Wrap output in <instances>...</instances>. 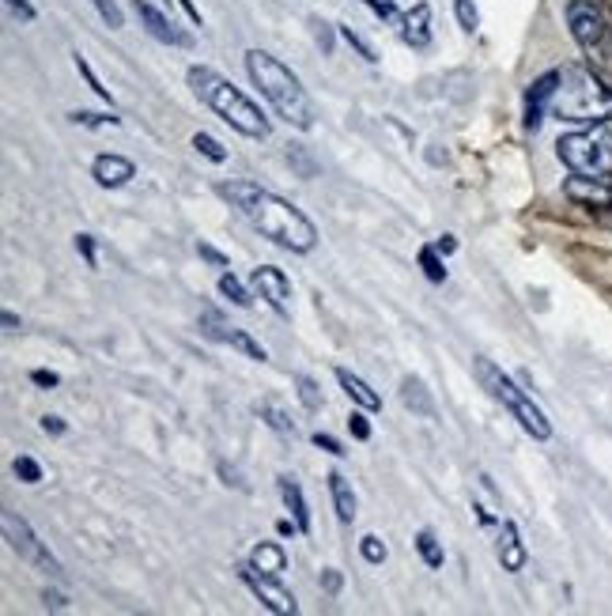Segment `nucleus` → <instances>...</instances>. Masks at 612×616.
<instances>
[{
    "label": "nucleus",
    "instance_id": "f257e3e1",
    "mask_svg": "<svg viewBox=\"0 0 612 616\" xmlns=\"http://www.w3.org/2000/svg\"><path fill=\"white\" fill-rule=\"evenodd\" d=\"M220 197H227L231 205L254 223L257 231L272 239L276 246H284L291 254H310L318 242V227L306 220L299 208L276 197L272 189H261L254 182H220Z\"/></svg>",
    "mask_w": 612,
    "mask_h": 616
},
{
    "label": "nucleus",
    "instance_id": "f03ea898",
    "mask_svg": "<svg viewBox=\"0 0 612 616\" xmlns=\"http://www.w3.org/2000/svg\"><path fill=\"white\" fill-rule=\"evenodd\" d=\"M246 69H250V80L261 87V95L276 106L280 118L291 121L295 129H310L314 125V103H310L306 87L299 84V76L288 65H280L265 50H250L246 53Z\"/></svg>",
    "mask_w": 612,
    "mask_h": 616
},
{
    "label": "nucleus",
    "instance_id": "7ed1b4c3",
    "mask_svg": "<svg viewBox=\"0 0 612 616\" xmlns=\"http://www.w3.org/2000/svg\"><path fill=\"white\" fill-rule=\"evenodd\" d=\"M552 114L575 125H601L612 118V91L597 72L571 65L560 72V87L552 99Z\"/></svg>",
    "mask_w": 612,
    "mask_h": 616
},
{
    "label": "nucleus",
    "instance_id": "20e7f679",
    "mask_svg": "<svg viewBox=\"0 0 612 616\" xmlns=\"http://www.w3.org/2000/svg\"><path fill=\"white\" fill-rule=\"evenodd\" d=\"M189 87H193V91H197L204 103L212 106L231 129H238L242 137H254V140L269 137V121H265V114H261V110H257V106L250 103L231 80H223L220 72L189 69Z\"/></svg>",
    "mask_w": 612,
    "mask_h": 616
},
{
    "label": "nucleus",
    "instance_id": "39448f33",
    "mask_svg": "<svg viewBox=\"0 0 612 616\" xmlns=\"http://www.w3.org/2000/svg\"><path fill=\"white\" fill-rule=\"evenodd\" d=\"M476 375H480V382L492 390L495 401H503V405L514 412V420L526 428V435L541 439V443L544 439H552V424H548V416H544V412L537 409V405H533V401H529V397L522 394V390H518V386H514V382H510L492 360H476Z\"/></svg>",
    "mask_w": 612,
    "mask_h": 616
},
{
    "label": "nucleus",
    "instance_id": "423d86ee",
    "mask_svg": "<svg viewBox=\"0 0 612 616\" xmlns=\"http://www.w3.org/2000/svg\"><path fill=\"white\" fill-rule=\"evenodd\" d=\"M556 155L575 174H590V178H612V133L605 129H582V133H567L556 144Z\"/></svg>",
    "mask_w": 612,
    "mask_h": 616
},
{
    "label": "nucleus",
    "instance_id": "0eeeda50",
    "mask_svg": "<svg viewBox=\"0 0 612 616\" xmlns=\"http://www.w3.org/2000/svg\"><path fill=\"white\" fill-rule=\"evenodd\" d=\"M567 23H571V35L586 53H594L597 61L612 57V27L609 19L601 16L594 0H571L567 4Z\"/></svg>",
    "mask_w": 612,
    "mask_h": 616
},
{
    "label": "nucleus",
    "instance_id": "6e6552de",
    "mask_svg": "<svg viewBox=\"0 0 612 616\" xmlns=\"http://www.w3.org/2000/svg\"><path fill=\"white\" fill-rule=\"evenodd\" d=\"M0 526H4V537H8V545L16 548L19 556L27 560V564H34V567H42V571H61L57 567V560L50 556V548L42 545L38 537H34V530L19 518L16 511H4L0 514Z\"/></svg>",
    "mask_w": 612,
    "mask_h": 616
},
{
    "label": "nucleus",
    "instance_id": "1a4fd4ad",
    "mask_svg": "<svg viewBox=\"0 0 612 616\" xmlns=\"http://www.w3.org/2000/svg\"><path fill=\"white\" fill-rule=\"evenodd\" d=\"M238 575H242V582L254 590L257 601H261L269 613H280V616H295V613H299V605H295V598H291L288 590L280 586V579H272V575H261L257 567H250V560L238 567Z\"/></svg>",
    "mask_w": 612,
    "mask_h": 616
},
{
    "label": "nucleus",
    "instance_id": "9d476101",
    "mask_svg": "<svg viewBox=\"0 0 612 616\" xmlns=\"http://www.w3.org/2000/svg\"><path fill=\"white\" fill-rule=\"evenodd\" d=\"M250 284H254L257 295H261L280 318H288L291 314V280L284 276V269H276V265H261V269H254Z\"/></svg>",
    "mask_w": 612,
    "mask_h": 616
},
{
    "label": "nucleus",
    "instance_id": "9b49d317",
    "mask_svg": "<svg viewBox=\"0 0 612 616\" xmlns=\"http://www.w3.org/2000/svg\"><path fill=\"white\" fill-rule=\"evenodd\" d=\"M201 326H204V333H208L212 341L231 344V348H238L242 356H250V360H257V363H265V360H269V352H265V348H261V344H257L254 337H250V333H242V329H235V326L227 329V326H223V322H220V318L212 314V310H204Z\"/></svg>",
    "mask_w": 612,
    "mask_h": 616
},
{
    "label": "nucleus",
    "instance_id": "f8f14e48",
    "mask_svg": "<svg viewBox=\"0 0 612 616\" xmlns=\"http://www.w3.org/2000/svg\"><path fill=\"white\" fill-rule=\"evenodd\" d=\"M563 193L586 208H612V178H590V174H575L563 182Z\"/></svg>",
    "mask_w": 612,
    "mask_h": 616
},
{
    "label": "nucleus",
    "instance_id": "ddd939ff",
    "mask_svg": "<svg viewBox=\"0 0 612 616\" xmlns=\"http://www.w3.org/2000/svg\"><path fill=\"white\" fill-rule=\"evenodd\" d=\"M556 87H560V72H544L541 80H533L526 91V129L537 133L544 121V110L556 99Z\"/></svg>",
    "mask_w": 612,
    "mask_h": 616
},
{
    "label": "nucleus",
    "instance_id": "4468645a",
    "mask_svg": "<svg viewBox=\"0 0 612 616\" xmlns=\"http://www.w3.org/2000/svg\"><path fill=\"white\" fill-rule=\"evenodd\" d=\"M91 174H95V182H99L102 189H121L129 178H136V167L125 155H99V159L91 163Z\"/></svg>",
    "mask_w": 612,
    "mask_h": 616
},
{
    "label": "nucleus",
    "instance_id": "2eb2a0df",
    "mask_svg": "<svg viewBox=\"0 0 612 616\" xmlns=\"http://www.w3.org/2000/svg\"><path fill=\"white\" fill-rule=\"evenodd\" d=\"M401 38L412 50H427L431 46V4L420 0L405 19H401Z\"/></svg>",
    "mask_w": 612,
    "mask_h": 616
},
{
    "label": "nucleus",
    "instance_id": "dca6fc26",
    "mask_svg": "<svg viewBox=\"0 0 612 616\" xmlns=\"http://www.w3.org/2000/svg\"><path fill=\"white\" fill-rule=\"evenodd\" d=\"M136 16H140V23L148 27V35L159 38V42H167V46H189V35H182L174 23H167L163 12H155L148 0H136Z\"/></svg>",
    "mask_w": 612,
    "mask_h": 616
},
{
    "label": "nucleus",
    "instance_id": "f3484780",
    "mask_svg": "<svg viewBox=\"0 0 612 616\" xmlns=\"http://www.w3.org/2000/svg\"><path fill=\"white\" fill-rule=\"evenodd\" d=\"M495 556H499L503 571H522V567H526L529 552H526V545H522V537H518V526H514V522H503V526H499Z\"/></svg>",
    "mask_w": 612,
    "mask_h": 616
},
{
    "label": "nucleus",
    "instance_id": "a211bd4d",
    "mask_svg": "<svg viewBox=\"0 0 612 616\" xmlns=\"http://www.w3.org/2000/svg\"><path fill=\"white\" fill-rule=\"evenodd\" d=\"M250 567H257L261 575H272V579H280V575L288 571V552L276 545V541H261V545L250 552Z\"/></svg>",
    "mask_w": 612,
    "mask_h": 616
},
{
    "label": "nucleus",
    "instance_id": "6ab92c4d",
    "mask_svg": "<svg viewBox=\"0 0 612 616\" xmlns=\"http://www.w3.org/2000/svg\"><path fill=\"white\" fill-rule=\"evenodd\" d=\"M280 496H284V507L291 511V518L299 522V533H310V503H306L303 488L291 477H280Z\"/></svg>",
    "mask_w": 612,
    "mask_h": 616
},
{
    "label": "nucleus",
    "instance_id": "aec40b11",
    "mask_svg": "<svg viewBox=\"0 0 612 616\" xmlns=\"http://www.w3.org/2000/svg\"><path fill=\"white\" fill-rule=\"evenodd\" d=\"M337 382L344 386V394L352 397L359 409H367V412L382 409V397L374 394L371 386H367V382H363L359 375H352V371H344V367H340V371H337Z\"/></svg>",
    "mask_w": 612,
    "mask_h": 616
},
{
    "label": "nucleus",
    "instance_id": "412c9836",
    "mask_svg": "<svg viewBox=\"0 0 612 616\" xmlns=\"http://www.w3.org/2000/svg\"><path fill=\"white\" fill-rule=\"evenodd\" d=\"M329 492H333V507H337V518L348 526L352 518H356V492H352V484L344 480V473H329Z\"/></svg>",
    "mask_w": 612,
    "mask_h": 616
},
{
    "label": "nucleus",
    "instance_id": "4be33fe9",
    "mask_svg": "<svg viewBox=\"0 0 612 616\" xmlns=\"http://www.w3.org/2000/svg\"><path fill=\"white\" fill-rule=\"evenodd\" d=\"M401 401H405L416 416H427V420L435 416V401H431V394L424 390V382H420V378L408 375L405 382H401Z\"/></svg>",
    "mask_w": 612,
    "mask_h": 616
},
{
    "label": "nucleus",
    "instance_id": "5701e85b",
    "mask_svg": "<svg viewBox=\"0 0 612 616\" xmlns=\"http://www.w3.org/2000/svg\"><path fill=\"white\" fill-rule=\"evenodd\" d=\"M416 552H420V560H424L427 567H442V545H439V537L431 530H420L416 533Z\"/></svg>",
    "mask_w": 612,
    "mask_h": 616
},
{
    "label": "nucleus",
    "instance_id": "b1692460",
    "mask_svg": "<svg viewBox=\"0 0 612 616\" xmlns=\"http://www.w3.org/2000/svg\"><path fill=\"white\" fill-rule=\"evenodd\" d=\"M295 394H299V401H303L306 412H318L325 405L322 390H318V382H314L310 375H295Z\"/></svg>",
    "mask_w": 612,
    "mask_h": 616
},
{
    "label": "nucleus",
    "instance_id": "393cba45",
    "mask_svg": "<svg viewBox=\"0 0 612 616\" xmlns=\"http://www.w3.org/2000/svg\"><path fill=\"white\" fill-rule=\"evenodd\" d=\"M220 291L227 295V299H231V303H235V307H242V310L254 303V299H250V291L242 288V280H238L235 273H223L220 276Z\"/></svg>",
    "mask_w": 612,
    "mask_h": 616
},
{
    "label": "nucleus",
    "instance_id": "a878e982",
    "mask_svg": "<svg viewBox=\"0 0 612 616\" xmlns=\"http://www.w3.org/2000/svg\"><path fill=\"white\" fill-rule=\"evenodd\" d=\"M420 269H424V276L431 284H442V280H446V265L439 261V250H435V246H424V250H420Z\"/></svg>",
    "mask_w": 612,
    "mask_h": 616
},
{
    "label": "nucleus",
    "instance_id": "bb28decb",
    "mask_svg": "<svg viewBox=\"0 0 612 616\" xmlns=\"http://www.w3.org/2000/svg\"><path fill=\"white\" fill-rule=\"evenodd\" d=\"M193 148H197L204 159H212V163H227V152H223V144L216 137H208V133H197V137H193Z\"/></svg>",
    "mask_w": 612,
    "mask_h": 616
},
{
    "label": "nucleus",
    "instance_id": "cd10ccee",
    "mask_svg": "<svg viewBox=\"0 0 612 616\" xmlns=\"http://www.w3.org/2000/svg\"><path fill=\"white\" fill-rule=\"evenodd\" d=\"M454 12H458L461 31H469V35H476V31H480V12H476L473 0H454Z\"/></svg>",
    "mask_w": 612,
    "mask_h": 616
},
{
    "label": "nucleus",
    "instance_id": "c85d7f7f",
    "mask_svg": "<svg viewBox=\"0 0 612 616\" xmlns=\"http://www.w3.org/2000/svg\"><path fill=\"white\" fill-rule=\"evenodd\" d=\"M76 72L84 76V80H87V87H91V91L99 95L102 103H114V95H110V87H102V84H99V76L91 72V65H87V61H84V57H80V53H76Z\"/></svg>",
    "mask_w": 612,
    "mask_h": 616
},
{
    "label": "nucleus",
    "instance_id": "c756f323",
    "mask_svg": "<svg viewBox=\"0 0 612 616\" xmlns=\"http://www.w3.org/2000/svg\"><path fill=\"white\" fill-rule=\"evenodd\" d=\"M359 556H363L367 564H382V560H386L390 552H386V545H382V541H378L374 533H367V537L359 541Z\"/></svg>",
    "mask_w": 612,
    "mask_h": 616
},
{
    "label": "nucleus",
    "instance_id": "7c9ffc66",
    "mask_svg": "<svg viewBox=\"0 0 612 616\" xmlns=\"http://www.w3.org/2000/svg\"><path fill=\"white\" fill-rule=\"evenodd\" d=\"M91 4H95V12L102 16V23H106V27H114V31H118V27H125V16H121V8L114 4V0H91Z\"/></svg>",
    "mask_w": 612,
    "mask_h": 616
},
{
    "label": "nucleus",
    "instance_id": "2f4dec72",
    "mask_svg": "<svg viewBox=\"0 0 612 616\" xmlns=\"http://www.w3.org/2000/svg\"><path fill=\"white\" fill-rule=\"evenodd\" d=\"M261 416L269 420L272 431H280V435H295V424H291L288 416H284V409H276V405H265V409H261Z\"/></svg>",
    "mask_w": 612,
    "mask_h": 616
},
{
    "label": "nucleus",
    "instance_id": "473e14b6",
    "mask_svg": "<svg viewBox=\"0 0 612 616\" xmlns=\"http://www.w3.org/2000/svg\"><path fill=\"white\" fill-rule=\"evenodd\" d=\"M12 469H16V477L23 480V484H38V480H42V465L34 462V458H27V454H23V458H16V465H12Z\"/></svg>",
    "mask_w": 612,
    "mask_h": 616
},
{
    "label": "nucleus",
    "instance_id": "72a5a7b5",
    "mask_svg": "<svg viewBox=\"0 0 612 616\" xmlns=\"http://www.w3.org/2000/svg\"><path fill=\"white\" fill-rule=\"evenodd\" d=\"M340 35H344V42H348V46H352V50L359 53V57H363V61H378V57H374V50L371 46H367V38H359L356 31H352V27H340Z\"/></svg>",
    "mask_w": 612,
    "mask_h": 616
},
{
    "label": "nucleus",
    "instance_id": "f704fd0d",
    "mask_svg": "<svg viewBox=\"0 0 612 616\" xmlns=\"http://www.w3.org/2000/svg\"><path fill=\"white\" fill-rule=\"evenodd\" d=\"M363 412H352V416H348V431L356 435L359 443H367V439H371V424H367V416H363Z\"/></svg>",
    "mask_w": 612,
    "mask_h": 616
},
{
    "label": "nucleus",
    "instance_id": "c9c22d12",
    "mask_svg": "<svg viewBox=\"0 0 612 616\" xmlns=\"http://www.w3.org/2000/svg\"><path fill=\"white\" fill-rule=\"evenodd\" d=\"M363 4H367V8H371V12H374L378 19H386V23H397V19H401L390 0H363Z\"/></svg>",
    "mask_w": 612,
    "mask_h": 616
},
{
    "label": "nucleus",
    "instance_id": "e433bc0d",
    "mask_svg": "<svg viewBox=\"0 0 612 616\" xmlns=\"http://www.w3.org/2000/svg\"><path fill=\"white\" fill-rule=\"evenodd\" d=\"M72 121L76 125H118V118H110V114H91V110H80V114H72Z\"/></svg>",
    "mask_w": 612,
    "mask_h": 616
},
{
    "label": "nucleus",
    "instance_id": "4c0bfd02",
    "mask_svg": "<svg viewBox=\"0 0 612 616\" xmlns=\"http://www.w3.org/2000/svg\"><path fill=\"white\" fill-rule=\"evenodd\" d=\"M76 250H80V257L87 261V269L99 265V257H95V239H91V235H76Z\"/></svg>",
    "mask_w": 612,
    "mask_h": 616
},
{
    "label": "nucleus",
    "instance_id": "58836bf2",
    "mask_svg": "<svg viewBox=\"0 0 612 616\" xmlns=\"http://www.w3.org/2000/svg\"><path fill=\"white\" fill-rule=\"evenodd\" d=\"M4 4H8V8H12L19 19H23V23H31V19H34V8L27 4V0H4Z\"/></svg>",
    "mask_w": 612,
    "mask_h": 616
},
{
    "label": "nucleus",
    "instance_id": "ea45409f",
    "mask_svg": "<svg viewBox=\"0 0 612 616\" xmlns=\"http://www.w3.org/2000/svg\"><path fill=\"white\" fill-rule=\"evenodd\" d=\"M31 382H34V386H46V390H53L61 378L53 375V371H31Z\"/></svg>",
    "mask_w": 612,
    "mask_h": 616
},
{
    "label": "nucleus",
    "instance_id": "a19ab883",
    "mask_svg": "<svg viewBox=\"0 0 612 616\" xmlns=\"http://www.w3.org/2000/svg\"><path fill=\"white\" fill-rule=\"evenodd\" d=\"M314 446H322V450H329V454H344V450H340V443L337 439H333V435H322V431H318V435H314Z\"/></svg>",
    "mask_w": 612,
    "mask_h": 616
},
{
    "label": "nucleus",
    "instance_id": "79ce46f5",
    "mask_svg": "<svg viewBox=\"0 0 612 616\" xmlns=\"http://www.w3.org/2000/svg\"><path fill=\"white\" fill-rule=\"evenodd\" d=\"M65 420H61V416H46V420H42V431H46V435H65Z\"/></svg>",
    "mask_w": 612,
    "mask_h": 616
},
{
    "label": "nucleus",
    "instance_id": "37998d69",
    "mask_svg": "<svg viewBox=\"0 0 612 616\" xmlns=\"http://www.w3.org/2000/svg\"><path fill=\"white\" fill-rule=\"evenodd\" d=\"M197 250H201L204 261H212V265H220V269H223V265H227V257H223L220 250H212V246H204V242H201V246H197Z\"/></svg>",
    "mask_w": 612,
    "mask_h": 616
},
{
    "label": "nucleus",
    "instance_id": "c03bdc74",
    "mask_svg": "<svg viewBox=\"0 0 612 616\" xmlns=\"http://www.w3.org/2000/svg\"><path fill=\"white\" fill-rule=\"evenodd\" d=\"M174 4H182V12L189 16V23H201V8H197L193 0H174Z\"/></svg>",
    "mask_w": 612,
    "mask_h": 616
},
{
    "label": "nucleus",
    "instance_id": "a18cd8bd",
    "mask_svg": "<svg viewBox=\"0 0 612 616\" xmlns=\"http://www.w3.org/2000/svg\"><path fill=\"white\" fill-rule=\"evenodd\" d=\"M322 586L329 590V594H337V590H340V571H325V575H322Z\"/></svg>",
    "mask_w": 612,
    "mask_h": 616
},
{
    "label": "nucleus",
    "instance_id": "49530a36",
    "mask_svg": "<svg viewBox=\"0 0 612 616\" xmlns=\"http://www.w3.org/2000/svg\"><path fill=\"white\" fill-rule=\"evenodd\" d=\"M435 250H439V254H454V250H458V239H454V235H442V239L435 242Z\"/></svg>",
    "mask_w": 612,
    "mask_h": 616
},
{
    "label": "nucleus",
    "instance_id": "de8ad7c7",
    "mask_svg": "<svg viewBox=\"0 0 612 616\" xmlns=\"http://www.w3.org/2000/svg\"><path fill=\"white\" fill-rule=\"evenodd\" d=\"M4 329H8V333H16L19 329V318L12 314V310H4Z\"/></svg>",
    "mask_w": 612,
    "mask_h": 616
},
{
    "label": "nucleus",
    "instance_id": "09e8293b",
    "mask_svg": "<svg viewBox=\"0 0 612 616\" xmlns=\"http://www.w3.org/2000/svg\"><path fill=\"white\" fill-rule=\"evenodd\" d=\"M46 605H57V609H61V605H65V598H61V594H46Z\"/></svg>",
    "mask_w": 612,
    "mask_h": 616
},
{
    "label": "nucleus",
    "instance_id": "8fccbe9b",
    "mask_svg": "<svg viewBox=\"0 0 612 616\" xmlns=\"http://www.w3.org/2000/svg\"><path fill=\"white\" fill-rule=\"evenodd\" d=\"M605 4H612V0H605Z\"/></svg>",
    "mask_w": 612,
    "mask_h": 616
}]
</instances>
